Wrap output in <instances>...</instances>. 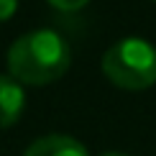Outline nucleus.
<instances>
[{
	"label": "nucleus",
	"mask_w": 156,
	"mask_h": 156,
	"mask_svg": "<svg viewBox=\"0 0 156 156\" xmlns=\"http://www.w3.org/2000/svg\"><path fill=\"white\" fill-rule=\"evenodd\" d=\"M72 49L67 38L51 28L28 31L8 49V74L21 84H51L67 74Z\"/></svg>",
	"instance_id": "obj_1"
},
{
	"label": "nucleus",
	"mask_w": 156,
	"mask_h": 156,
	"mask_svg": "<svg viewBox=\"0 0 156 156\" xmlns=\"http://www.w3.org/2000/svg\"><path fill=\"white\" fill-rule=\"evenodd\" d=\"M16 10H18V0H0V23L10 21Z\"/></svg>",
	"instance_id": "obj_6"
},
{
	"label": "nucleus",
	"mask_w": 156,
	"mask_h": 156,
	"mask_svg": "<svg viewBox=\"0 0 156 156\" xmlns=\"http://www.w3.org/2000/svg\"><path fill=\"white\" fill-rule=\"evenodd\" d=\"M49 5H54L56 10H64V13H74V10H80L84 8V5L90 3V0H46Z\"/></svg>",
	"instance_id": "obj_5"
},
{
	"label": "nucleus",
	"mask_w": 156,
	"mask_h": 156,
	"mask_svg": "<svg viewBox=\"0 0 156 156\" xmlns=\"http://www.w3.org/2000/svg\"><path fill=\"white\" fill-rule=\"evenodd\" d=\"M102 74L115 87L141 92L156 84V46L146 38L126 36L102 54Z\"/></svg>",
	"instance_id": "obj_2"
},
{
	"label": "nucleus",
	"mask_w": 156,
	"mask_h": 156,
	"mask_svg": "<svg viewBox=\"0 0 156 156\" xmlns=\"http://www.w3.org/2000/svg\"><path fill=\"white\" fill-rule=\"evenodd\" d=\"M102 156H128V154H120V151H110V154H102Z\"/></svg>",
	"instance_id": "obj_7"
},
{
	"label": "nucleus",
	"mask_w": 156,
	"mask_h": 156,
	"mask_svg": "<svg viewBox=\"0 0 156 156\" xmlns=\"http://www.w3.org/2000/svg\"><path fill=\"white\" fill-rule=\"evenodd\" d=\"M23 156H90V154L72 136L51 133V136H44V138H36L26 148Z\"/></svg>",
	"instance_id": "obj_4"
},
{
	"label": "nucleus",
	"mask_w": 156,
	"mask_h": 156,
	"mask_svg": "<svg viewBox=\"0 0 156 156\" xmlns=\"http://www.w3.org/2000/svg\"><path fill=\"white\" fill-rule=\"evenodd\" d=\"M26 108V90L10 74H0V128L16 126Z\"/></svg>",
	"instance_id": "obj_3"
}]
</instances>
